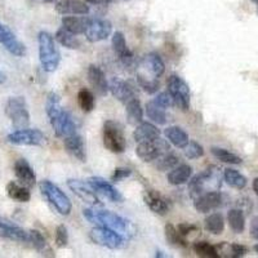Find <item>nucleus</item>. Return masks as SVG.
I'll return each instance as SVG.
<instances>
[{"instance_id":"nucleus-52","label":"nucleus","mask_w":258,"mask_h":258,"mask_svg":"<svg viewBox=\"0 0 258 258\" xmlns=\"http://www.w3.org/2000/svg\"><path fill=\"white\" fill-rule=\"evenodd\" d=\"M6 80H7V77H6V75H4L3 73H0V85L3 84V83L6 82Z\"/></svg>"},{"instance_id":"nucleus-37","label":"nucleus","mask_w":258,"mask_h":258,"mask_svg":"<svg viewBox=\"0 0 258 258\" xmlns=\"http://www.w3.org/2000/svg\"><path fill=\"white\" fill-rule=\"evenodd\" d=\"M227 221L235 234H241L245 229V217H244L243 212L239 209H231L227 214Z\"/></svg>"},{"instance_id":"nucleus-20","label":"nucleus","mask_w":258,"mask_h":258,"mask_svg":"<svg viewBox=\"0 0 258 258\" xmlns=\"http://www.w3.org/2000/svg\"><path fill=\"white\" fill-rule=\"evenodd\" d=\"M15 174L18 181L26 187H34L36 183V174L26 159H18L15 163Z\"/></svg>"},{"instance_id":"nucleus-40","label":"nucleus","mask_w":258,"mask_h":258,"mask_svg":"<svg viewBox=\"0 0 258 258\" xmlns=\"http://www.w3.org/2000/svg\"><path fill=\"white\" fill-rule=\"evenodd\" d=\"M78 105L84 112H91L96 106L94 94L89 89L82 88L78 93Z\"/></svg>"},{"instance_id":"nucleus-29","label":"nucleus","mask_w":258,"mask_h":258,"mask_svg":"<svg viewBox=\"0 0 258 258\" xmlns=\"http://www.w3.org/2000/svg\"><path fill=\"white\" fill-rule=\"evenodd\" d=\"M164 135L167 137L168 141L173 146L178 147V149H183L186 145L188 144V135L179 126H168L164 131Z\"/></svg>"},{"instance_id":"nucleus-14","label":"nucleus","mask_w":258,"mask_h":258,"mask_svg":"<svg viewBox=\"0 0 258 258\" xmlns=\"http://www.w3.org/2000/svg\"><path fill=\"white\" fill-rule=\"evenodd\" d=\"M0 43L4 45L9 53H12L16 57H24L26 54V47L24 43H21L9 27L0 22Z\"/></svg>"},{"instance_id":"nucleus-48","label":"nucleus","mask_w":258,"mask_h":258,"mask_svg":"<svg viewBox=\"0 0 258 258\" xmlns=\"http://www.w3.org/2000/svg\"><path fill=\"white\" fill-rule=\"evenodd\" d=\"M177 229H178V231L181 232L185 238L187 236V235H190L191 232H198V230H199L197 226L191 225V223H179Z\"/></svg>"},{"instance_id":"nucleus-10","label":"nucleus","mask_w":258,"mask_h":258,"mask_svg":"<svg viewBox=\"0 0 258 258\" xmlns=\"http://www.w3.org/2000/svg\"><path fill=\"white\" fill-rule=\"evenodd\" d=\"M9 144L17 146H41L45 144L44 133L39 129H17L7 137Z\"/></svg>"},{"instance_id":"nucleus-39","label":"nucleus","mask_w":258,"mask_h":258,"mask_svg":"<svg viewBox=\"0 0 258 258\" xmlns=\"http://www.w3.org/2000/svg\"><path fill=\"white\" fill-rule=\"evenodd\" d=\"M30 243L32 244V246H34L40 254L50 255L48 254V253H52V249H50L49 245H48L44 236H43L39 231H36V230H31V231H30Z\"/></svg>"},{"instance_id":"nucleus-25","label":"nucleus","mask_w":258,"mask_h":258,"mask_svg":"<svg viewBox=\"0 0 258 258\" xmlns=\"http://www.w3.org/2000/svg\"><path fill=\"white\" fill-rule=\"evenodd\" d=\"M191 176H192V168L188 164H179L176 165L173 169H170L169 173L167 174V179L170 185L178 186L190 181Z\"/></svg>"},{"instance_id":"nucleus-7","label":"nucleus","mask_w":258,"mask_h":258,"mask_svg":"<svg viewBox=\"0 0 258 258\" xmlns=\"http://www.w3.org/2000/svg\"><path fill=\"white\" fill-rule=\"evenodd\" d=\"M103 145L109 151L114 154H123L126 149L125 137L120 125L112 120L103 124Z\"/></svg>"},{"instance_id":"nucleus-26","label":"nucleus","mask_w":258,"mask_h":258,"mask_svg":"<svg viewBox=\"0 0 258 258\" xmlns=\"http://www.w3.org/2000/svg\"><path fill=\"white\" fill-rule=\"evenodd\" d=\"M144 200L146 206L149 207L154 213L159 216H164L168 212V204L165 199L156 191H146L144 195Z\"/></svg>"},{"instance_id":"nucleus-45","label":"nucleus","mask_w":258,"mask_h":258,"mask_svg":"<svg viewBox=\"0 0 258 258\" xmlns=\"http://www.w3.org/2000/svg\"><path fill=\"white\" fill-rule=\"evenodd\" d=\"M56 245L58 248H64V246L68 245L69 243V232L68 229H66V226L64 225H59L57 226L56 229Z\"/></svg>"},{"instance_id":"nucleus-28","label":"nucleus","mask_w":258,"mask_h":258,"mask_svg":"<svg viewBox=\"0 0 258 258\" xmlns=\"http://www.w3.org/2000/svg\"><path fill=\"white\" fill-rule=\"evenodd\" d=\"M89 18L87 17H77V16H70V17L62 18V27L69 30L70 32L75 34V35H84L85 29L88 26Z\"/></svg>"},{"instance_id":"nucleus-50","label":"nucleus","mask_w":258,"mask_h":258,"mask_svg":"<svg viewBox=\"0 0 258 258\" xmlns=\"http://www.w3.org/2000/svg\"><path fill=\"white\" fill-rule=\"evenodd\" d=\"M89 4H107L110 0H85Z\"/></svg>"},{"instance_id":"nucleus-1","label":"nucleus","mask_w":258,"mask_h":258,"mask_svg":"<svg viewBox=\"0 0 258 258\" xmlns=\"http://www.w3.org/2000/svg\"><path fill=\"white\" fill-rule=\"evenodd\" d=\"M45 111L49 117L50 125L56 133L57 137L66 138L69 136L77 133V125L74 123L73 117L61 106L58 94L50 92L45 102Z\"/></svg>"},{"instance_id":"nucleus-5","label":"nucleus","mask_w":258,"mask_h":258,"mask_svg":"<svg viewBox=\"0 0 258 258\" xmlns=\"http://www.w3.org/2000/svg\"><path fill=\"white\" fill-rule=\"evenodd\" d=\"M39 188H40L43 197L47 199L53 208L56 209L61 216H69L73 209V204H71L70 198L61 190L57 185H54L53 182L44 179L39 183Z\"/></svg>"},{"instance_id":"nucleus-36","label":"nucleus","mask_w":258,"mask_h":258,"mask_svg":"<svg viewBox=\"0 0 258 258\" xmlns=\"http://www.w3.org/2000/svg\"><path fill=\"white\" fill-rule=\"evenodd\" d=\"M223 179L226 181V183L234 188H238V190H241L246 186V178L238 172V170L231 169V168H227L223 172Z\"/></svg>"},{"instance_id":"nucleus-53","label":"nucleus","mask_w":258,"mask_h":258,"mask_svg":"<svg viewBox=\"0 0 258 258\" xmlns=\"http://www.w3.org/2000/svg\"><path fill=\"white\" fill-rule=\"evenodd\" d=\"M254 250L258 253V244H255V245H254Z\"/></svg>"},{"instance_id":"nucleus-18","label":"nucleus","mask_w":258,"mask_h":258,"mask_svg":"<svg viewBox=\"0 0 258 258\" xmlns=\"http://www.w3.org/2000/svg\"><path fill=\"white\" fill-rule=\"evenodd\" d=\"M222 204V197L218 191H209L202 194L197 199H194V207L200 213H208V212L217 209Z\"/></svg>"},{"instance_id":"nucleus-15","label":"nucleus","mask_w":258,"mask_h":258,"mask_svg":"<svg viewBox=\"0 0 258 258\" xmlns=\"http://www.w3.org/2000/svg\"><path fill=\"white\" fill-rule=\"evenodd\" d=\"M110 92L117 101H120L124 105L128 103L129 101L137 98V92L132 85L119 78H114L110 82Z\"/></svg>"},{"instance_id":"nucleus-3","label":"nucleus","mask_w":258,"mask_h":258,"mask_svg":"<svg viewBox=\"0 0 258 258\" xmlns=\"http://www.w3.org/2000/svg\"><path fill=\"white\" fill-rule=\"evenodd\" d=\"M39 44V59L41 68L47 73H53L58 68L61 61V54L57 48L54 39L47 31H40L38 35Z\"/></svg>"},{"instance_id":"nucleus-6","label":"nucleus","mask_w":258,"mask_h":258,"mask_svg":"<svg viewBox=\"0 0 258 258\" xmlns=\"http://www.w3.org/2000/svg\"><path fill=\"white\" fill-rule=\"evenodd\" d=\"M6 115L12 121L13 126L24 129L30 124V114L24 97H12L6 105Z\"/></svg>"},{"instance_id":"nucleus-32","label":"nucleus","mask_w":258,"mask_h":258,"mask_svg":"<svg viewBox=\"0 0 258 258\" xmlns=\"http://www.w3.org/2000/svg\"><path fill=\"white\" fill-rule=\"evenodd\" d=\"M7 195L12 200H16L18 203H27L31 199L29 187L26 186L18 185L17 182H9L7 185Z\"/></svg>"},{"instance_id":"nucleus-41","label":"nucleus","mask_w":258,"mask_h":258,"mask_svg":"<svg viewBox=\"0 0 258 258\" xmlns=\"http://www.w3.org/2000/svg\"><path fill=\"white\" fill-rule=\"evenodd\" d=\"M194 252L197 253V255L204 258H218L220 254H218L216 246L209 244L208 241H197L192 246Z\"/></svg>"},{"instance_id":"nucleus-49","label":"nucleus","mask_w":258,"mask_h":258,"mask_svg":"<svg viewBox=\"0 0 258 258\" xmlns=\"http://www.w3.org/2000/svg\"><path fill=\"white\" fill-rule=\"evenodd\" d=\"M250 235H252V238L258 239V217L253 218L252 223H250Z\"/></svg>"},{"instance_id":"nucleus-2","label":"nucleus","mask_w":258,"mask_h":258,"mask_svg":"<svg viewBox=\"0 0 258 258\" xmlns=\"http://www.w3.org/2000/svg\"><path fill=\"white\" fill-rule=\"evenodd\" d=\"M220 187L221 174L220 170L216 167L207 168L188 181V192H190V197L192 198V200L197 199L204 192L218 191Z\"/></svg>"},{"instance_id":"nucleus-22","label":"nucleus","mask_w":258,"mask_h":258,"mask_svg":"<svg viewBox=\"0 0 258 258\" xmlns=\"http://www.w3.org/2000/svg\"><path fill=\"white\" fill-rule=\"evenodd\" d=\"M56 11L63 16H85L89 13V7L80 0H62L56 4Z\"/></svg>"},{"instance_id":"nucleus-46","label":"nucleus","mask_w":258,"mask_h":258,"mask_svg":"<svg viewBox=\"0 0 258 258\" xmlns=\"http://www.w3.org/2000/svg\"><path fill=\"white\" fill-rule=\"evenodd\" d=\"M153 101L155 103H158L159 106H161V107H164V109H168V107H172V106H174L173 98L170 97V94L168 93V92L159 93Z\"/></svg>"},{"instance_id":"nucleus-34","label":"nucleus","mask_w":258,"mask_h":258,"mask_svg":"<svg viewBox=\"0 0 258 258\" xmlns=\"http://www.w3.org/2000/svg\"><path fill=\"white\" fill-rule=\"evenodd\" d=\"M164 232H165V239L170 245L177 246V248H186L188 245L187 240L185 236L178 231L177 227H174L172 223H167L164 226Z\"/></svg>"},{"instance_id":"nucleus-30","label":"nucleus","mask_w":258,"mask_h":258,"mask_svg":"<svg viewBox=\"0 0 258 258\" xmlns=\"http://www.w3.org/2000/svg\"><path fill=\"white\" fill-rule=\"evenodd\" d=\"M125 114L128 123L132 125H138L144 121V110H142L141 102L138 101V98L125 103Z\"/></svg>"},{"instance_id":"nucleus-9","label":"nucleus","mask_w":258,"mask_h":258,"mask_svg":"<svg viewBox=\"0 0 258 258\" xmlns=\"http://www.w3.org/2000/svg\"><path fill=\"white\" fill-rule=\"evenodd\" d=\"M89 238L97 245L105 246L109 249H120L125 244V239L123 238V235L111 229H107V227H102V226H97L92 229L89 232Z\"/></svg>"},{"instance_id":"nucleus-42","label":"nucleus","mask_w":258,"mask_h":258,"mask_svg":"<svg viewBox=\"0 0 258 258\" xmlns=\"http://www.w3.org/2000/svg\"><path fill=\"white\" fill-rule=\"evenodd\" d=\"M212 154L216 159L221 160L222 163H226V164H234L238 165L241 164V158H239L238 155L230 153L227 150L221 149V147H212Z\"/></svg>"},{"instance_id":"nucleus-12","label":"nucleus","mask_w":258,"mask_h":258,"mask_svg":"<svg viewBox=\"0 0 258 258\" xmlns=\"http://www.w3.org/2000/svg\"><path fill=\"white\" fill-rule=\"evenodd\" d=\"M112 26L110 21L101 20V18H89L84 35L88 41L97 43V41L106 40L110 36Z\"/></svg>"},{"instance_id":"nucleus-17","label":"nucleus","mask_w":258,"mask_h":258,"mask_svg":"<svg viewBox=\"0 0 258 258\" xmlns=\"http://www.w3.org/2000/svg\"><path fill=\"white\" fill-rule=\"evenodd\" d=\"M87 77H88L89 84H91V87L93 88V91L96 92L97 96L103 97L109 93L110 84L107 83V80H106L103 71L101 70L98 66L91 64V66L88 68Z\"/></svg>"},{"instance_id":"nucleus-31","label":"nucleus","mask_w":258,"mask_h":258,"mask_svg":"<svg viewBox=\"0 0 258 258\" xmlns=\"http://www.w3.org/2000/svg\"><path fill=\"white\" fill-rule=\"evenodd\" d=\"M216 249H217L220 257H227V258H239L243 257L246 254L248 249H246L244 245L240 244H230V243H220L218 245H216Z\"/></svg>"},{"instance_id":"nucleus-33","label":"nucleus","mask_w":258,"mask_h":258,"mask_svg":"<svg viewBox=\"0 0 258 258\" xmlns=\"http://www.w3.org/2000/svg\"><path fill=\"white\" fill-rule=\"evenodd\" d=\"M164 107L159 106L158 103L154 102L153 100L149 101L146 103V114L150 120L154 123L159 124V125H164L167 123V112H165Z\"/></svg>"},{"instance_id":"nucleus-54","label":"nucleus","mask_w":258,"mask_h":258,"mask_svg":"<svg viewBox=\"0 0 258 258\" xmlns=\"http://www.w3.org/2000/svg\"><path fill=\"white\" fill-rule=\"evenodd\" d=\"M44 2H52V0H44Z\"/></svg>"},{"instance_id":"nucleus-47","label":"nucleus","mask_w":258,"mask_h":258,"mask_svg":"<svg viewBox=\"0 0 258 258\" xmlns=\"http://www.w3.org/2000/svg\"><path fill=\"white\" fill-rule=\"evenodd\" d=\"M132 174V170L129 169V168H123V167H119L114 170V173L111 176V181L112 182H119L121 179L126 178Z\"/></svg>"},{"instance_id":"nucleus-44","label":"nucleus","mask_w":258,"mask_h":258,"mask_svg":"<svg viewBox=\"0 0 258 258\" xmlns=\"http://www.w3.org/2000/svg\"><path fill=\"white\" fill-rule=\"evenodd\" d=\"M183 154L187 159H199L204 155V147L199 145L198 142L188 141V144L183 147Z\"/></svg>"},{"instance_id":"nucleus-19","label":"nucleus","mask_w":258,"mask_h":258,"mask_svg":"<svg viewBox=\"0 0 258 258\" xmlns=\"http://www.w3.org/2000/svg\"><path fill=\"white\" fill-rule=\"evenodd\" d=\"M88 183L92 186L94 191H98V192L102 194L103 197L107 198L111 202L120 203L123 200V195L116 190V187H114L110 182L101 178V177H91L88 179Z\"/></svg>"},{"instance_id":"nucleus-21","label":"nucleus","mask_w":258,"mask_h":258,"mask_svg":"<svg viewBox=\"0 0 258 258\" xmlns=\"http://www.w3.org/2000/svg\"><path fill=\"white\" fill-rule=\"evenodd\" d=\"M63 144L68 153L73 155L74 158L78 159L79 161L84 163L87 160V154H85V145L83 141V137L79 133H74L69 137L63 138Z\"/></svg>"},{"instance_id":"nucleus-55","label":"nucleus","mask_w":258,"mask_h":258,"mask_svg":"<svg viewBox=\"0 0 258 258\" xmlns=\"http://www.w3.org/2000/svg\"><path fill=\"white\" fill-rule=\"evenodd\" d=\"M254 2H255V3H257V4H258V0H254Z\"/></svg>"},{"instance_id":"nucleus-38","label":"nucleus","mask_w":258,"mask_h":258,"mask_svg":"<svg viewBox=\"0 0 258 258\" xmlns=\"http://www.w3.org/2000/svg\"><path fill=\"white\" fill-rule=\"evenodd\" d=\"M204 226H206L207 231L214 235H220L225 230V220L220 213H213L206 218Z\"/></svg>"},{"instance_id":"nucleus-43","label":"nucleus","mask_w":258,"mask_h":258,"mask_svg":"<svg viewBox=\"0 0 258 258\" xmlns=\"http://www.w3.org/2000/svg\"><path fill=\"white\" fill-rule=\"evenodd\" d=\"M176 165H178V158L172 153H165L164 155H161L160 158L156 159L155 163V168L161 170V172L173 169Z\"/></svg>"},{"instance_id":"nucleus-24","label":"nucleus","mask_w":258,"mask_h":258,"mask_svg":"<svg viewBox=\"0 0 258 258\" xmlns=\"http://www.w3.org/2000/svg\"><path fill=\"white\" fill-rule=\"evenodd\" d=\"M159 137H160L159 129L153 123H147V121H142L141 124H138L137 128L133 132V138H135V141L137 144L154 141V140H156Z\"/></svg>"},{"instance_id":"nucleus-27","label":"nucleus","mask_w":258,"mask_h":258,"mask_svg":"<svg viewBox=\"0 0 258 258\" xmlns=\"http://www.w3.org/2000/svg\"><path fill=\"white\" fill-rule=\"evenodd\" d=\"M112 49H114L115 54H117V57L124 62V63H129V62L133 59L132 52L128 49L126 47V41L124 38L123 32H115L112 35Z\"/></svg>"},{"instance_id":"nucleus-35","label":"nucleus","mask_w":258,"mask_h":258,"mask_svg":"<svg viewBox=\"0 0 258 258\" xmlns=\"http://www.w3.org/2000/svg\"><path fill=\"white\" fill-rule=\"evenodd\" d=\"M54 39L58 41L62 47L69 48V49H78L80 47V41L77 38V35L69 31V30H66L64 27L57 30Z\"/></svg>"},{"instance_id":"nucleus-51","label":"nucleus","mask_w":258,"mask_h":258,"mask_svg":"<svg viewBox=\"0 0 258 258\" xmlns=\"http://www.w3.org/2000/svg\"><path fill=\"white\" fill-rule=\"evenodd\" d=\"M253 191H254L255 195L258 197V177L254 178V181H253Z\"/></svg>"},{"instance_id":"nucleus-13","label":"nucleus","mask_w":258,"mask_h":258,"mask_svg":"<svg viewBox=\"0 0 258 258\" xmlns=\"http://www.w3.org/2000/svg\"><path fill=\"white\" fill-rule=\"evenodd\" d=\"M0 238L17 243H30V231L27 232L16 223L0 217Z\"/></svg>"},{"instance_id":"nucleus-8","label":"nucleus","mask_w":258,"mask_h":258,"mask_svg":"<svg viewBox=\"0 0 258 258\" xmlns=\"http://www.w3.org/2000/svg\"><path fill=\"white\" fill-rule=\"evenodd\" d=\"M168 93L173 98L174 106L183 111L190 109V88L187 83L178 75H170L167 80Z\"/></svg>"},{"instance_id":"nucleus-16","label":"nucleus","mask_w":258,"mask_h":258,"mask_svg":"<svg viewBox=\"0 0 258 258\" xmlns=\"http://www.w3.org/2000/svg\"><path fill=\"white\" fill-rule=\"evenodd\" d=\"M68 186L79 199H82L84 203H88L91 206H97L100 204V199L97 198L96 192L89 185L88 182L80 181V179H69Z\"/></svg>"},{"instance_id":"nucleus-4","label":"nucleus","mask_w":258,"mask_h":258,"mask_svg":"<svg viewBox=\"0 0 258 258\" xmlns=\"http://www.w3.org/2000/svg\"><path fill=\"white\" fill-rule=\"evenodd\" d=\"M84 217L89 222L94 223L96 226H102L107 227L119 234H126L128 232V221L123 218L119 214L114 213L111 211H94V209H84L83 211Z\"/></svg>"},{"instance_id":"nucleus-11","label":"nucleus","mask_w":258,"mask_h":258,"mask_svg":"<svg viewBox=\"0 0 258 258\" xmlns=\"http://www.w3.org/2000/svg\"><path fill=\"white\" fill-rule=\"evenodd\" d=\"M169 151V145L167 141L161 140L160 137L154 140V141H147L138 144L136 149V154L141 160L144 161H154L161 155Z\"/></svg>"},{"instance_id":"nucleus-23","label":"nucleus","mask_w":258,"mask_h":258,"mask_svg":"<svg viewBox=\"0 0 258 258\" xmlns=\"http://www.w3.org/2000/svg\"><path fill=\"white\" fill-rule=\"evenodd\" d=\"M141 68H144L147 73L154 78V79H158L160 78L165 71V64L161 59V57L159 56L158 53H149L147 56L144 57L141 63Z\"/></svg>"}]
</instances>
